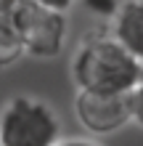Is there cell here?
Returning a JSON list of instances; mask_svg holds the SVG:
<instances>
[{"mask_svg": "<svg viewBox=\"0 0 143 146\" xmlns=\"http://www.w3.org/2000/svg\"><path fill=\"white\" fill-rule=\"evenodd\" d=\"M21 37H24V48L29 56L37 58H53L61 53L64 40H66V19L58 11H48V8L37 5V3H27V8L21 11L19 21Z\"/></svg>", "mask_w": 143, "mask_h": 146, "instance_id": "obj_4", "label": "cell"}, {"mask_svg": "<svg viewBox=\"0 0 143 146\" xmlns=\"http://www.w3.org/2000/svg\"><path fill=\"white\" fill-rule=\"evenodd\" d=\"M88 8L90 11H98V13H106V16H114L119 5L114 0H88Z\"/></svg>", "mask_w": 143, "mask_h": 146, "instance_id": "obj_8", "label": "cell"}, {"mask_svg": "<svg viewBox=\"0 0 143 146\" xmlns=\"http://www.w3.org/2000/svg\"><path fill=\"white\" fill-rule=\"evenodd\" d=\"M58 146H96V143H90V141H61Z\"/></svg>", "mask_w": 143, "mask_h": 146, "instance_id": "obj_10", "label": "cell"}, {"mask_svg": "<svg viewBox=\"0 0 143 146\" xmlns=\"http://www.w3.org/2000/svg\"><path fill=\"white\" fill-rule=\"evenodd\" d=\"M74 117L93 135H109L132 122L130 93H98V90H77Z\"/></svg>", "mask_w": 143, "mask_h": 146, "instance_id": "obj_3", "label": "cell"}, {"mask_svg": "<svg viewBox=\"0 0 143 146\" xmlns=\"http://www.w3.org/2000/svg\"><path fill=\"white\" fill-rule=\"evenodd\" d=\"M32 3L48 8V11H58V13H66L69 8L74 5V0H32Z\"/></svg>", "mask_w": 143, "mask_h": 146, "instance_id": "obj_9", "label": "cell"}, {"mask_svg": "<svg viewBox=\"0 0 143 146\" xmlns=\"http://www.w3.org/2000/svg\"><path fill=\"white\" fill-rule=\"evenodd\" d=\"M24 53H27V48H24L21 32L13 24L0 19V69L3 66H11L13 61H19Z\"/></svg>", "mask_w": 143, "mask_h": 146, "instance_id": "obj_6", "label": "cell"}, {"mask_svg": "<svg viewBox=\"0 0 143 146\" xmlns=\"http://www.w3.org/2000/svg\"><path fill=\"white\" fill-rule=\"evenodd\" d=\"M3 146H58L61 122L48 104L29 96H13L0 111Z\"/></svg>", "mask_w": 143, "mask_h": 146, "instance_id": "obj_2", "label": "cell"}, {"mask_svg": "<svg viewBox=\"0 0 143 146\" xmlns=\"http://www.w3.org/2000/svg\"><path fill=\"white\" fill-rule=\"evenodd\" d=\"M111 35L143 61V0H125L111 16Z\"/></svg>", "mask_w": 143, "mask_h": 146, "instance_id": "obj_5", "label": "cell"}, {"mask_svg": "<svg viewBox=\"0 0 143 146\" xmlns=\"http://www.w3.org/2000/svg\"><path fill=\"white\" fill-rule=\"evenodd\" d=\"M72 77L80 90L130 93L143 82V61L114 35H90L72 56Z\"/></svg>", "mask_w": 143, "mask_h": 146, "instance_id": "obj_1", "label": "cell"}, {"mask_svg": "<svg viewBox=\"0 0 143 146\" xmlns=\"http://www.w3.org/2000/svg\"><path fill=\"white\" fill-rule=\"evenodd\" d=\"M0 146H3V143H0Z\"/></svg>", "mask_w": 143, "mask_h": 146, "instance_id": "obj_11", "label": "cell"}, {"mask_svg": "<svg viewBox=\"0 0 143 146\" xmlns=\"http://www.w3.org/2000/svg\"><path fill=\"white\" fill-rule=\"evenodd\" d=\"M130 109H132V122L143 127V82L135 90H130Z\"/></svg>", "mask_w": 143, "mask_h": 146, "instance_id": "obj_7", "label": "cell"}]
</instances>
